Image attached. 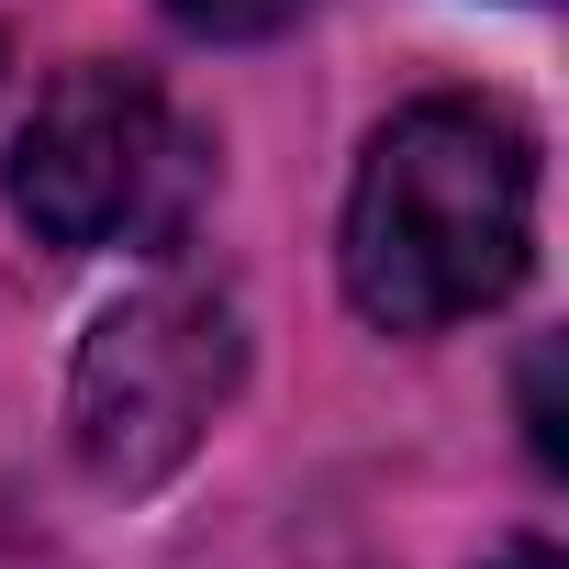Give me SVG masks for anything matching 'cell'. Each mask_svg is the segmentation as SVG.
Listing matches in <instances>:
<instances>
[{"label":"cell","instance_id":"2","mask_svg":"<svg viewBox=\"0 0 569 569\" xmlns=\"http://www.w3.org/2000/svg\"><path fill=\"white\" fill-rule=\"evenodd\" d=\"M234 369H246V336H234V302L223 291H201V279H146V291H123L90 325L79 380H68L79 469L101 491L168 480L212 436V413L234 402Z\"/></svg>","mask_w":569,"mask_h":569},{"label":"cell","instance_id":"1","mask_svg":"<svg viewBox=\"0 0 569 569\" xmlns=\"http://www.w3.org/2000/svg\"><path fill=\"white\" fill-rule=\"evenodd\" d=\"M536 257V134L491 101H413L369 134L347 190V302L380 336L491 313Z\"/></svg>","mask_w":569,"mask_h":569},{"label":"cell","instance_id":"5","mask_svg":"<svg viewBox=\"0 0 569 569\" xmlns=\"http://www.w3.org/2000/svg\"><path fill=\"white\" fill-rule=\"evenodd\" d=\"M525 436H536V458H547V469L569 458V447H558V347H536V358H525Z\"/></svg>","mask_w":569,"mask_h":569},{"label":"cell","instance_id":"3","mask_svg":"<svg viewBox=\"0 0 569 569\" xmlns=\"http://www.w3.org/2000/svg\"><path fill=\"white\" fill-rule=\"evenodd\" d=\"M190 190V134L179 112L157 101V79L134 68H68L23 146H12V212L46 234V246H123V234H157Z\"/></svg>","mask_w":569,"mask_h":569},{"label":"cell","instance_id":"4","mask_svg":"<svg viewBox=\"0 0 569 569\" xmlns=\"http://www.w3.org/2000/svg\"><path fill=\"white\" fill-rule=\"evenodd\" d=\"M168 12H179L190 34H223V46H246V34H279V23H302L313 0H168Z\"/></svg>","mask_w":569,"mask_h":569},{"label":"cell","instance_id":"6","mask_svg":"<svg viewBox=\"0 0 569 569\" xmlns=\"http://www.w3.org/2000/svg\"><path fill=\"white\" fill-rule=\"evenodd\" d=\"M480 569H558V547H536V536H513L502 558H480Z\"/></svg>","mask_w":569,"mask_h":569}]
</instances>
